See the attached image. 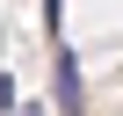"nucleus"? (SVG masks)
Returning a JSON list of instances; mask_svg holds the SVG:
<instances>
[{
  "mask_svg": "<svg viewBox=\"0 0 123 116\" xmlns=\"http://www.w3.org/2000/svg\"><path fill=\"white\" fill-rule=\"evenodd\" d=\"M58 109L80 116V65H73V51H58Z\"/></svg>",
  "mask_w": 123,
  "mask_h": 116,
  "instance_id": "f257e3e1",
  "label": "nucleus"
}]
</instances>
